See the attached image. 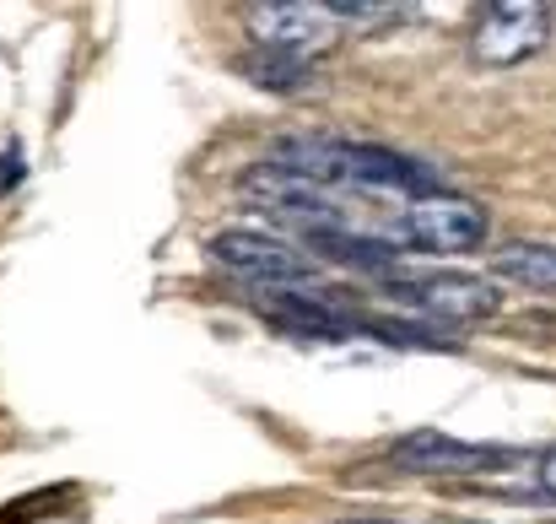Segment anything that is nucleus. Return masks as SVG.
Returning a JSON list of instances; mask_svg holds the SVG:
<instances>
[{
  "instance_id": "nucleus-1",
  "label": "nucleus",
  "mask_w": 556,
  "mask_h": 524,
  "mask_svg": "<svg viewBox=\"0 0 556 524\" xmlns=\"http://www.w3.org/2000/svg\"><path fill=\"white\" fill-rule=\"evenodd\" d=\"M270 169L292 178H308L330 195H432L438 174L421 169L416 158L405 152H389V147H368V141H341V136H287L270 147L265 158Z\"/></svg>"
},
{
  "instance_id": "nucleus-2",
  "label": "nucleus",
  "mask_w": 556,
  "mask_h": 524,
  "mask_svg": "<svg viewBox=\"0 0 556 524\" xmlns=\"http://www.w3.org/2000/svg\"><path fill=\"white\" fill-rule=\"evenodd\" d=\"M486 205L465 200V195H410L405 205H394V216L383 222V244L405 260V254H470L486 238Z\"/></svg>"
},
{
  "instance_id": "nucleus-3",
  "label": "nucleus",
  "mask_w": 556,
  "mask_h": 524,
  "mask_svg": "<svg viewBox=\"0 0 556 524\" xmlns=\"http://www.w3.org/2000/svg\"><path fill=\"white\" fill-rule=\"evenodd\" d=\"M243 200H249L254 211H265L270 222L303 233V238L346 233V227H352V211H346L341 195H330V189H319V184H308V178L281 174V169H270V163H260V169L243 174Z\"/></svg>"
},
{
  "instance_id": "nucleus-4",
  "label": "nucleus",
  "mask_w": 556,
  "mask_h": 524,
  "mask_svg": "<svg viewBox=\"0 0 556 524\" xmlns=\"http://www.w3.org/2000/svg\"><path fill=\"white\" fill-rule=\"evenodd\" d=\"M211 260L222 271H232L238 282H254V287H270V292H314L319 282V265L292 249L287 238H265V233H216L211 238Z\"/></svg>"
},
{
  "instance_id": "nucleus-5",
  "label": "nucleus",
  "mask_w": 556,
  "mask_h": 524,
  "mask_svg": "<svg viewBox=\"0 0 556 524\" xmlns=\"http://www.w3.org/2000/svg\"><path fill=\"white\" fill-rule=\"evenodd\" d=\"M383 292L400 309L427 314L438 325H481L503 309V292L481 276H389Z\"/></svg>"
},
{
  "instance_id": "nucleus-6",
  "label": "nucleus",
  "mask_w": 556,
  "mask_h": 524,
  "mask_svg": "<svg viewBox=\"0 0 556 524\" xmlns=\"http://www.w3.org/2000/svg\"><path fill=\"white\" fill-rule=\"evenodd\" d=\"M552 38V11L535 5V0H492L481 5L476 27H470V54L492 71L503 65H519L530 54H541Z\"/></svg>"
},
{
  "instance_id": "nucleus-7",
  "label": "nucleus",
  "mask_w": 556,
  "mask_h": 524,
  "mask_svg": "<svg viewBox=\"0 0 556 524\" xmlns=\"http://www.w3.org/2000/svg\"><path fill=\"white\" fill-rule=\"evenodd\" d=\"M508 460H514L508 449L465 444V438H448L438 427H421V433H405L389 444V465L405 476H481V471H497Z\"/></svg>"
},
{
  "instance_id": "nucleus-8",
  "label": "nucleus",
  "mask_w": 556,
  "mask_h": 524,
  "mask_svg": "<svg viewBox=\"0 0 556 524\" xmlns=\"http://www.w3.org/2000/svg\"><path fill=\"white\" fill-rule=\"evenodd\" d=\"M249 27H254V49H281L298 60H314V49H325L336 38V16L330 5H249Z\"/></svg>"
},
{
  "instance_id": "nucleus-9",
  "label": "nucleus",
  "mask_w": 556,
  "mask_h": 524,
  "mask_svg": "<svg viewBox=\"0 0 556 524\" xmlns=\"http://www.w3.org/2000/svg\"><path fill=\"white\" fill-rule=\"evenodd\" d=\"M260 314L276 330L308 336V341H352L357 336V314L352 309H336L330 298H314V292H265L260 298Z\"/></svg>"
},
{
  "instance_id": "nucleus-10",
  "label": "nucleus",
  "mask_w": 556,
  "mask_h": 524,
  "mask_svg": "<svg viewBox=\"0 0 556 524\" xmlns=\"http://www.w3.org/2000/svg\"><path fill=\"white\" fill-rule=\"evenodd\" d=\"M497 276L519 282V287H535V292H556V244H530V238H514L492 254Z\"/></svg>"
},
{
  "instance_id": "nucleus-11",
  "label": "nucleus",
  "mask_w": 556,
  "mask_h": 524,
  "mask_svg": "<svg viewBox=\"0 0 556 524\" xmlns=\"http://www.w3.org/2000/svg\"><path fill=\"white\" fill-rule=\"evenodd\" d=\"M243 76L260 82L265 92H303L308 76H314V60H298V54H281V49H249Z\"/></svg>"
},
{
  "instance_id": "nucleus-12",
  "label": "nucleus",
  "mask_w": 556,
  "mask_h": 524,
  "mask_svg": "<svg viewBox=\"0 0 556 524\" xmlns=\"http://www.w3.org/2000/svg\"><path fill=\"white\" fill-rule=\"evenodd\" d=\"M336 22H368V27H389V22H405L410 5H368V0H336L330 5Z\"/></svg>"
},
{
  "instance_id": "nucleus-13",
  "label": "nucleus",
  "mask_w": 556,
  "mask_h": 524,
  "mask_svg": "<svg viewBox=\"0 0 556 524\" xmlns=\"http://www.w3.org/2000/svg\"><path fill=\"white\" fill-rule=\"evenodd\" d=\"M22 174H27V163H22V147L11 141V147L0 152V195H11V189H16V178H22Z\"/></svg>"
},
{
  "instance_id": "nucleus-14",
  "label": "nucleus",
  "mask_w": 556,
  "mask_h": 524,
  "mask_svg": "<svg viewBox=\"0 0 556 524\" xmlns=\"http://www.w3.org/2000/svg\"><path fill=\"white\" fill-rule=\"evenodd\" d=\"M535 471H541V482H546V492H552V498H556V444H552V449H546V454H541V465H535Z\"/></svg>"
},
{
  "instance_id": "nucleus-15",
  "label": "nucleus",
  "mask_w": 556,
  "mask_h": 524,
  "mask_svg": "<svg viewBox=\"0 0 556 524\" xmlns=\"http://www.w3.org/2000/svg\"><path fill=\"white\" fill-rule=\"evenodd\" d=\"M336 524H394V520H336Z\"/></svg>"
},
{
  "instance_id": "nucleus-16",
  "label": "nucleus",
  "mask_w": 556,
  "mask_h": 524,
  "mask_svg": "<svg viewBox=\"0 0 556 524\" xmlns=\"http://www.w3.org/2000/svg\"><path fill=\"white\" fill-rule=\"evenodd\" d=\"M443 524H481V520H443Z\"/></svg>"
}]
</instances>
